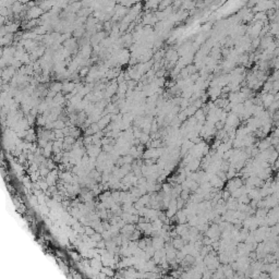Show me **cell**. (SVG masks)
I'll list each match as a JSON object with an SVG mask.
<instances>
[{
    "label": "cell",
    "instance_id": "obj_1",
    "mask_svg": "<svg viewBox=\"0 0 279 279\" xmlns=\"http://www.w3.org/2000/svg\"><path fill=\"white\" fill-rule=\"evenodd\" d=\"M156 21H158L156 18V15L153 13H147L144 15L143 18V24L144 25H152V24H154Z\"/></svg>",
    "mask_w": 279,
    "mask_h": 279
},
{
    "label": "cell",
    "instance_id": "obj_2",
    "mask_svg": "<svg viewBox=\"0 0 279 279\" xmlns=\"http://www.w3.org/2000/svg\"><path fill=\"white\" fill-rule=\"evenodd\" d=\"M254 19H255L256 21H266L267 20V14L265 12H256V14L254 15Z\"/></svg>",
    "mask_w": 279,
    "mask_h": 279
},
{
    "label": "cell",
    "instance_id": "obj_3",
    "mask_svg": "<svg viewBox=\"0 0 279 279\" xmlns=\"http://www.w3.org/2000/svg\"><path fill=\"white\" fill-rule=\"evenodd\" d=\"M137 247H138V249L144 250V251H145L146 247H147V244H146L145 239H141V238L138 239V240H137Z\"/></svg>",
    "mask_w": 279,
    "mask_h": 279
},
{
    "label": "cell",
    "instance_id": "obj_4",
    "mask_svg": "<svg viewBox=\"0 0 279 279\" xmlns=\"http://www.w3.org/2000/svg\"><path fill=\"white\" fill-rule=\"evenodd\" d=\"M146 1H150V0H146Z\"/></svg>",
    "mask_w": 279,
    "mask_h": 279
}]
</instances>
